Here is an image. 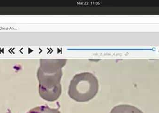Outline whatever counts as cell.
Returning a JSON list of instances; mask_svg holds the SVG:
<instances>
[{
  "label": "cell",
  "mask_w": 159,
  "mask_h": 113,
  "mask_svg": "<svg viewBox=\"0 0 159 113\" xmlns=\"http://www.w3.org/2000/svg\"><path fill=\"white\" fill-rule=\"evenodd\" d=\"M66 59H41L37 72L40 97L48 102L58 99L62 93L61 82L63 75L62 69Z\"/></svg>",
  "instance_id": "6da1fadb"
},
{
  "label": "cell",
  "mask_w": 159,
  "mask_h": 113,
  "mask_svg": "<svg viewBox=\"0 0 159 113\" xmlns=\"http://www.w3.org/2000/svg\"><path fill=\"white\" fill-rule=\"evenodd\" d=\"M99 88L98 79L94 75L90 72L80 73L75 75L71 81L68 94L77 102H87L96 96Z\"/></svg>",
  "instance_id": "7a4b0ae2"
},
{
  "label": "cell",
  "mask_w": 159,
  "mask_h": 113,
  "mask_svg": "<svg viewBox=\"0 0 159 113\" xmlns=\"http://www.w3.org/2000/svg\"><path fill=\"white\" fill-rule=\"evenodd\" d=\"M110 113H143L140 109L129 104H120L111 110Z\"/></svg>",
  "instance_id": "3957f363"
},
{
  "label": "cell",
  "mask_w": 159,
  "mask_h": 113,
  "mask_svg": "<svg viewBox=\"0 0 159 113\" xmlns=\"http://www.w3.org/2000/svg\"><path fill=\"white\" fill-rule=\"evenodd\" d=\"M27 113H61L58 109L51 108L46 105L38 106L31 109Z\"/></svg>",
  "instance_id": "277c9868"
}]
</instances>
